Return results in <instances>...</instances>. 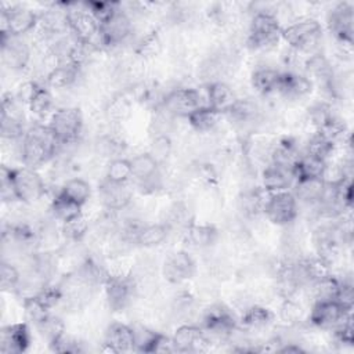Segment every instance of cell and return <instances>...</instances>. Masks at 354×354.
Listing matches in <instances>:
<instances>
[{"label": "cell", "mask_w": 354, "mask_h": 354, "mask_svg": "<svg viewBox=\"0 0 354 354\" xmlns=\"http://www.w3.org/2000/svg\"><path fill=\"white\" fill-rule=\"evenodd\" d=\"M61 144L48 124H33L22 137L21 159L25 166L36 169L48 162Z\"/></svg>", "instance_id": "1"}, {"label": "cell", "mask_w": 354, "mask_h": 354, "mask_svg": "<svg viewBox=\"0 0 354 354\" xmlns=\"http://www.w3.org/2000/svg\"><path fill=\"white\" fill-rule=\"evenodd\" d=\"M68 10L69 32L82 44L91 48H100L101 35L100 24L87 8L86 3H65Z\"/></svg>", "instance_id": "2"}, {"label": "cell", "mask_w": 354, "mask_h": 354, "mask_svg": "<svg viewBox=\"0 0 354 354\" xmlns=\"http://www.w3.org/2000/svg\"><path fill=\"white\" fill-rule=\"evenodd\" d=\"M281 30L282 26L272 11L259 10L250 21L246 43L252 50L268 51L281 40Z\"/></svg>", "instance_id": "3"}, {"label": "cell", "mask_w": 354, "mask_h": 354, "mask_svg": "<svg viewBox=\"0 0 354 354\" xmlns=\"http://www.w3.org/2000/svg\"><path fill=\"white\" fill-rule=\"evenodd\" d=\"M322 26L314 18H300L283 26L281 39L295 51H308L315 47L321 39Z\"/></svg>", "instance_id": "4"}, {"label": "cell", "mask_w": 354, "mask_h": 354, "mask_svg": "<svg viewBox=\"0 0 354 354\" xmlns=\"http://www.w3.org/2000/svg\"><path fill=\"white\" fill-rule=\"evenodd\" d=\"M50 129L55 134L61 147L73 144L83 130V115L76 106H62L51 113Z\"/></svg>", "instance_id": "5"}, {"label": "cell", "mask_w": 354, "mask_h": 354, "mask_svg": "<svg viewBox=\"0 0 354 354\" xmlns=\"http://www.w3.org/2000/svg\"><path fill=\"white\" fill-rule=\"evenodd\" d=\"M263 214L275 225H288L299 214V202L289 189L268 194L267 199H264Z\"/></svg>", "instance_id": "6"}, {"label": "cell", "mask_w": 354, "mask_h": 354, "mask_svg": "<svg viewBox=\"0 0 354 354\" xmlns=\"http://www.w3.org/2000/svg\"><path fill=\"white\" fill-rule=\"evenodd\" d=\"M11 180L18 202L32 205L46 192L44 181L36 169L28 166L11 167Z\"/></svg>", "instance_id": "7"}, {"label": "cell", "mask_w": 354, "mask_h": 354, "mask_svg": "<svg viewBox=\"0 0 354 354\" xmlns=\"http://www.w3.org/2000/svg\"><path fill=\"white\" fill-rule=\"evenodd\" d=\"M39 24V14L22 6H11L1 10V33L22 37Z\"/></svg>", "instance_id": "8"}, {"label": "cell", "mask_w": 354, "mask_h": 354, "mask_svg": "<svg viewBox=\"0 0 354 354\" xmlns=\"http://www.w3.org/2000/svg\"><path fill=\"white\" fill-rule=\"evenodd\" d=\"M130 162L133 184L142 192H148V188L149 191L156 189L160 183V163L149 152L136 155Z\"/></svg>", "instance_id": "9"}, {"label": "cell", "mask_w": 354, "mask_h": 354, "mask_svg": "<svg viewBox=\"0 0 354 354\" xmlns=\"http://www.w3.org/2000/svg\"><path fill=\"white\" fill-rule=\"evenodd\" d=\"M201 94L196 88L178 87L169 91L160 101L163 111L170 116L187 118L196 108L202 106Z\"/></svg>", "instance_id": "10"}, {"label": "cell", "mask_w": 354, "mask_h": 354, "mask_svg": "<svg viewBox=\"0 0 354 354\" xmlns=\"http://www.w3.org/2000/svg\"><path fill=\"white\" fill-rule=\"evenodd\" d=\"M133 33V21L127 11L120 8L104 24L100 25V35H101V46L102 47H112L122 44L130 35Z\"/></svg>", "instance_id": "11"}, {"label": "cell", "mask_w": 354, "mask_h": 354, "mask_svg": "<svg viewBox=\"0 0 354 354\" xmlns=\"http://www.w3.org/2000/svg\"><path fill=\"white\" fill-rule=\"evenodd\" d=\"M203 328L206 332L218 336L230 337L238 328V321L234 313L224 304H213L203 314Z\"/></svg>", "instance_id": "12"}, {"label": "cell", "mask_w": 354, "mask_h": 354, "mask_svg": "<svg viewBox=\"0 0 354 354\" xmlns=\"http://www.w3.org/2000/svg\"><path fill=\"white\" fill-rule=\"evenodd\" d=\"M353 4L351 3H339L328 14L326 24L329 32L336 37L337 41L346 46L353 44Z\"/></svg>", "instance_id": "13"}, {"label": "cell", "mask_w": 354, "mask_h": 354, "mask_svg": "<svg viewBox=\"0 0 354 354\" xmlns=\"http://www.w3.org/2000/svg\"><path fill=\"white\" fill-rule=\"evenodd\" d=\"M196 264L192 256L185 250H177L170 253L162 266L163 277L167 282L178 285L194 277Z\"/></svg>", "instance_id": "14"}, {"label": "cell", "mask_w": 354, "mask_h": 354, "mask_svg": "<svg viewBox=\"0 0 354 354\" xmlns=\"http://www.w3.org/2000/svg\"><path fill=\"white\" fill-rule=\"evenodd\" d=\"M104 288L108 306L113 311L124 310L130 304L136 290L133 279L124 275H108Z\"/></svg>", "instance_id": "15"}, {"label": "cell", "mask_w": 354, "mask_h": 354, "mask_svg": "<svg viewBox=\"0 0 354 354\" xmlns=\"http://www.w3.org/2000/svg\"><path fill=\"white\" fill-rule=\"evenodd\" d=\"M351 311H347L336 300H317L314 301L308 321L317 328L321 329H333L336 328Z\"/></svg>", "instance_id": "16"}, {"label": "cell", "mask_w": 354, "mask_h": 354, "mask_svg": "<svg viewBox=\"0 0 354 354\" xmlns=\"http://www.w3.org/2000/svg\"><path fill=\"white\" fill-rule=\"evenodd\" d=\"M174 351L178 353H201L210 346V339L206 332L191 324H184L176 329L171 336Z\"/></svg>", "instance_id": "17"}, {"label": "cell", "mask_w": 354, "mask_h": 354, "mask_svg": "<svg viewBox=\"0 0 354 354\" xmlns=\"http://www.w3.org/2000/svg\"><path fill=\"white\" fill-rule=\"evenodd\" d=\"M1 57L8 68L21 71L29 64L30 48L21 37L1 33Z\"/></svg>", "instance_id": "18"}, {"label": "cell", "mask_w": 354, "mask_h": 354, "mask_svg": "<svg viewBox=\"0 0 354 354\" xmlns=\"http://www.w3.org/2000/svg\"><path fill=\"white\" fill-rule=\"evenodd\" d=\"M30 346V332L26 324H11L0 330V353L22 354Z\"/></svg>", "instance_id": "19"}, {"label": "cell", "mask_w": 354, "mask_h": 354, "mask_svg": "<svg viewBox=\"0 0 354 354\" xmlns=\"http://www.w3.org/2000/svg\"><path fill=\"white\" fill-rule=\"evenodd\" d=\"M98 195L101 203L108 210H122L130 202L133 196V189L130 183H112L109 180H104L98 187Z\"/></svg>", "instance_id": "20"}, {"label": "cell", "mask_w": 354, "mask_h": 354, "mask_svg": "<svg viewBox=\"0 0 354 354\" xmlns=\"http://www.w3.org/2000/svg\"><path fill=\"white\" fill-rule=\"evenodd\" d=\"M37 26L44 32L46 36H58L69 30L68 10L65 3L53 4L39 14Z\"/></svg>", "instance_id": "21"}, {"label": "cell", "mask_w": 354, "mask_h": 354, "mask_svg": "<svg viewBox=\"0 0 354 354\" xmlns=\"http://www.w3.org/2000/svg\"><path fill=\"white\" fill-rule=\"evenodd\" d=\"M104 344H105V350L111 353L134 351L133 326L122 322H112L106 328Z\"/></svg>", "instance_id": "22"}, {"label": "cell", "mask_w": 354, "mask_h": 354, "mask_svg": "<svg viewBox=\"0 0 354 354\" xmlns=\"http://www.w3.org/2000/svg\"><path fill=\"white\" fill-rule=\"evenodd\" d=\"M313 90V82L301 73L281 72L278 94L289 100H300L308 95Z\"/></svg>", "instance_id": "23"}, {"label": "cell", "mask_w": 354, "mask_h": 354, "mask_svg": "<svg viewBox=\"0 0 354 354\" xmlns=\"http://www.w3.org/2000/svg\"><path fill=\"white\" fill-rule=\"evenodd\" d=\"M293 181L295 178L290 169L275 165L272 162H270L261 171V185L263 191L267 194L289 189Z\"/></svg>", "instance_id": "24"}, {"label": "cell", "mask_w": 354, "mask_h": 354, "mask_svg": "<svg viewBox=\"0 0 354 354\" xmlns=\"http://www.w3.org/2000/svg\"><path fill=\"white\" fill-rule=\"evenodd\" d=\"M206 100L207 106L218 111L220 113H225L227 109L236 100L234 90L223 80H213L207 84L206 88Z\"/></svg>", "instance_id": "25"}, {"label": "cell", "mask_w": 354, "mask_h": 354, "mask_svg": "<svg viewBox=\"0 0 354 354\" xmlns=\"http://www.w3.org/2000/svg\"><path fill=\"white\" fill-rule=\"evenodd\" d=\"M80 73V66L72 62L55 64L46 76V84L53 88H68L76 83Z\"/></svg>", "instance_id": "26"}, {"label": "cell", "mask_w": 354, "mask_h": 354, "mask_svg": "<svg viewBox=\"0 0 354 354\" xmlns=\"http://www.w3.org/2000/svg\"><path fill=\"white\" fill-rule=\"evenodd\" d=\"M326 189V183L322 178H308L295 183V191H292L297 202L317 206Z\"/></svg>", "instance_id": "27"}, {"label": "cell", "mask_w": 354, "mask_h": 354, "mask_svg": "<svg viewBox=\"0 0 354 354\" xmlns=\"http://www.w3.org/2000/svg\"><path fill=\"white\" fill-rule=\"evenodd\" d=\"M326 163L328 162L307 153L300 155L292 167L295 183L300 180H308V178H322L326 169Z\"/></svg>", "instance_id": "28"}, {"label": "cell", "mask_w": 354, "mask_h": 354, "mask_svg": "<svg viewBox=\"0 0 354 354\" xmlns=\"http://www.w3.org/2000/svg\"><path fill=\"white\" fill-rule=\"evenodd\" d=\"M306 76L313 82V79L318 80L321 84L329 88L332 80L335 79V72L324 54H313L306 59Z\"/></svg>", "instance_id": "29"}, {"label": "cell", "mask_w": 354, "mask_h": 354, "mask_svg": "<svg viewBox=\"0 0 354 354\" xmlns=\"http://www.w3.org/2000/svg\"><path fill=\"white\" fill-rule=\"evenodd\" d=\"M279 80H281V72L274 68H270V66L256 68L250 77L252 87L263 95L277 93Z\"/></svg>", "instance_id": "30"}, {"label": "cell", "mask_w": 354, "mask_h": 354, "mask_svg": "<svg viewBox=\"0 0 354 354\" xmlns=\"http://www.w3.org/2000/svg\"><path fill=\"white\" fill-rule=\"evenodd\" d=\"M221 115L218 111L207 106V105H202L199 108H196L194 112H191L187 119L189 126L198 131V133H210L212 130H214L217 127V124L220 123Z\"/></svg>", "instance_id": "31"}, {"label": "cell", "mask_w": 354, "mask_h": 354, "mask_svg": "<svg viewBox=\"0 0 354 354\" xmlns=\"http://www.w3.org/2000/svg\"><path fill=\"white\" fill-rule=\"evenodd\" d=\"M170 231V225L166 223L144 224L136 236L134 243L142 248H155L162 245Z\"/></svg>", "instance_id": "32"}, {"label": "cell", "mask_w": 354, "mask_h": 354, "mask_svg": "<svg viewBox=\"0 0 354 354\" xmlns=\"http://www.w3.org/2000/svg\"><path fill=\"white\" fill-rule=\"evenodd\" d=\"M274 318H275V315L270 308H267L264 306L254 304V306L248 307L243 311V314L239 319V324L245 329L257 330V329H263V328H267L268 325H271Z\"/></svg>", "instance_id": "33"}, {"label": "cell", "mask_w": 354, "mask_h": 354, "mask_svg": "<svg viewBox=\"0 0 354 354\" xmlns=\"http://www.w3.org/2000/svg\"><path fill=\"white\" fill-rule=\"evenodd\" d=\"M185 239L187 242L198 249L209 248L217 239V230L210 224H194L191 223L185 228Z\"/></svg>", "instance_id": "34"}, {"label": "cell", "mask_w": 354, "mask_h": 354, "mask_svg": "<svg viewBox=\"0 0 354 354\" xmlns=\"http://www.w3.org/2000/svg\"><path fill=\"white\" fill-rule=\"evenodd\" d=\"M225 115L231 122L236 124H248L257 119L259 108L253 101L248 98H236L234 104L227 109Z\"/></svg>", "instance_id": "35"}, {"label": "cell", "mask_w": 354, "mask_h": 354, "mask_svg": "<svg viewBox=\"0 0 354 354\" xmlns=\"http://www.w3.org/2000/svg\"><path fill=\"white\" fill-rule=\"evenodd\" d=\"M59 194H62L69 201L83 207V205H86L91 196V185L86 180L79 177L69 178L68 181H65V184L59 189Z\"/></svg>", "instance_id": "36"}, {"label": "cell", "mask_w": 354, "mask_h": 354, "mask_svg": "<svg viewBox=\"0 0 354 354\" xmlns=\"http://www.w3.org/2000/svg\"><path fill=\"white\" fill-rule=\"evenodd\" d=\"M50 212L53 214V217L58 221L65 223L79 214H82V206L69 201L66 196H64L62 194H57L54 196V199L51 201L50 205Z\"/></svg>", "instance_id": "37"}, {"label": "cell", "mask_w": 354, "mask_h": 354, "mask_svg": "<svg viewBox=\"0 0 354 354\" xmlns=\"http://www.w3.org/2000/svg\"><path fill=\"white\" fill-rule=\"evenodd\" d=\"M335 147H336V144L329 137H326L321 131H315L311 136V138L308 140L304 153L311 155L318 159H322L325 162H329V158L332 156Z\"/></svg>", "instance_id": "38"}, {"label": "cell", "mask_w": 354, "mask_h": 354, "mask_svg": "<svg viewBox=\"0 0 354 354\" xmlns=\"http://www.w3.org/2000/svg\"><path fill=\"white\" fill-rule=\"evenodd\" d=\"M37 332L41 335L43 339L48 342V344H54L57 340H59L65 335V324L64 321L53 314L46 315L41 321H39L36 325Z\"/></svg>", "instance_id": "39"}, {"label": "cell", "mask_w": 354, "mask_h": 354, "mask_svg": "<svg viewBox=\"0 0 354 354\" xmlns=\"http://www.w3.org/2000/svg\"><path fill=\"white\" fill-rule=\"evenodd\" d=\"M53 105H54V100H53L51 91L47 87L37 84L35 93L32 94L28 102V108L30 113L37 118H43L51 111Z\"/></svg>", "instance_id": "40"}, {"label": "cell", "mask_w": 354, "mask_h": 354, "mask_svg": "<svg viewBox=\"0 0 354 354\" xmlns=\"http://www.w3.org/2000/svg\"><path fill=\"white\" fill-rule=\"evenodd\" d=\"M88 228H90L88 220L83 213L61 224L62 235L68 241H72V242L82 241L86 236V234L88 232Z\"/></svg>", "instance_id": "41"}, {"label": "cell", "mask_w": 354, "mask_h": 354, "mask_svg": "<svg viewBox=\"0 0 354 354\" xmlns=\"http://www.w3.org/2000/svg\"><path fill=\"white\" fill-rule=\"evenodd\" d=\"M105 178L112 183H130L131 181V162L124 158H113L105 171Z\"/></svg>", "instance_id": "42"}, {"label": "cell", "mask_w": 354, "mask_h": 354, "mask_svg": "<svg viewBox=\"0 0 354 354\" xmlns=\"http://www.w3.org/2000/svg\"><path fill=\"white\" fill-rule=\"evenodd\" d=\"M1 137L4 140H22L26 130L24 129V122L21 116H15L1 111V127H0Z\"/></svg>", "instance_id": "43"}, {"label": "cell", "mask_w": 354, "mask_h": 354, "mask_svg": "<svg viewBox=\"0 0 354 354\" xmlns=\"http://www.w3.org/2000/svg\"><path fill=\"white\" fill-rule=\"evenodd\" d=\"M0 283L1 289L7 292L18 290L21 283V272L10 261L3 260L0 264Z\"/></svg>", "instance_id": "44"}, {"label": "cell", "mask_w": 354, "mask_h": 354, "mask_svg": "<svg viewBox=\"0 0 354 354\" xmlns=\"http://www.w3.org/2000/svg\"><path fill=\"white\" fill-rule=\"evenodd\" d=\"M160 50H162V40L156 32H151L145 35L137 46V54L144 58H152L158 55Z\"/></svg>", "instance_id": "45"}, {"label": "cell", "mask_w": 354, "mask_h": 354, "mask_svg": "<svg viewBox=\"0 0 354 354\" xmlns=\"http://www.w3.org/2000/svg\"><path fill=\"white\" fill-rule=\"evenodd\" d=\"M171 140L166 133H159L152 138L151 142V149L149 153L159 162L162 163L163 160H166L171 152Z\"/></svg>", "instance_id": "46"}, {"label": "cell", "mask_w": 354, "mask_h": 354, "mask_svg": "<svg viewBox=\"0 0 354 354\" xmlns=\"http://www.w3.org/2000/svg\"><path fill=\"white\" fill-rule=\"evenodd\" d=\"M106 115L112 122L124 120L130 115V102L123 95L113 97L106 106Z\"/></svg>", "instance_id": "47"}, {"label": "cell", "mask_w": 354, "mask_h": 354, "mask_svg": "<svg viewBox=\"0 0 354 354\" xmlns=\"http://www.w3.org/2000/svg\"><path fill=\"white\" fill-rule=\"evenodd\" d=\"M239 202H241V210L246 216H256L257 213H263L264 199L257 191L245 192Z\"/></svg>", "instance_id": "48"}, {"label": "cell", "mask_w": 354, "mask_h": 354, "mask_svg": "<svg viewBox=\"0 0 354 354\" xmlns=\"http://www.w3.org/2000/svg\"><path fill=\"white\" fill-rule=\"evenodd\" d=\"M279 315L285 322L293 325V324H297L301 321L303 308L293 297H289V299L283 300L281 310H279Z\"/></svg>", "instance_id": "49"}, {"label": "cell", "mask_w": 354, "mask_h": 354, "mask_svg": "<svg viewBox=\"0 0 354 354\" xmlns=\"http://www.w3.org/2000/svg\"><path fill=\"white\" fill-rule=\"evenodd\" d=\"M335 339L342 344H353L354 342V328H353V317L348 314L336 328H333Z\"/></svg>", "instance_id": "50"}, {"label": "cell", "mask_w": 354, "mask_h": 354, "mask_svg": "<svg viewBox=\"0 0 354 354\" xmlns=\"http://www.w3.org/2000/svg\"><path fill=\"white\" fill-rule=\"evenodd\" d=\"M0 195L3 202H15V191L11 180V169L7 166L1 167L0 171Z\"/></svg>", "instance_id": "51"}, {"label": "cell", "mask_w": 354, "mask_h": 354, "mask_svg": "<svg viewBox=\"0 0 354 354\" xmlns=\"http://www.w3.org/2000/svg\"><path fill=\"white\" fill-rule=\"evenodd\" d=\"M335 300H336L337 303H340L347 311H351V310H353V304H354V292H353V285H351V282L340 281L339 290H337V295H336Z\"/></svg>", "instance_id": "52"}, {"label": "cell", "mask_w": 354, "mask_h": 354, "mask_svg": "<svg viewBox=\"0 0 354 354\" xmlns=\"http://www.w3.org/2000/svg\"><path fill=\"white\" fill-rule=\"evenodd\" d=\"M50 347L55 353H79V351H82L77 340L72 339L71 336H66V333L59 340H57L54 344H51Z\"/></svg>", "instance_id": "53"}]
</instances>
